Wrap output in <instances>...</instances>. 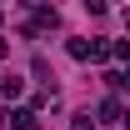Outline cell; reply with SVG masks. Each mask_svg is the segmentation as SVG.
<instances>
[{
    "mask_svg": "<svg viewBox=\"0 0 130 130\" xmlns=\"http://www.w3.org/2000/svg\"><path fill=\"white\" fill-rule=\"evenodd\" d=\"M10 130H35V110H10Z\"/></svg>",
    "mask_w": 130,
    "mask_h": 130,
    "instance_id": "obj_1",
    "label": "cell"
},
{
    "mask_svg": "<svg viewBox=\"0 0 130 130\" xmlns=\"http://www.w3.org/2000/svg\"><path fill=\"white\" fill-rule=\"evenodd\" d=\"M20 90H25L20 75H5V80H0V95H5V100H20Z\"/></svg>",
    "mask_w": 130,
    "mask_h": 130,
    "instance_id": "obj_2",
    "label": "cell"
},
{
    "mask_svg": "<svg viewBox=\"0 0 130 130\" xmlns=\"http://www.w3.org/2000/svg\"><path fill=\"white\" fill-rule=\"evenodd\" d=\"M100 115H105V120H120L125 110H120V100H105V105H100Z\"/></svg>",
    "mask_w": 130,
    "mask_h": 130,
    "instance_id": "obj_3",
    "label": "cell"
}]
</instances>
